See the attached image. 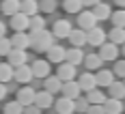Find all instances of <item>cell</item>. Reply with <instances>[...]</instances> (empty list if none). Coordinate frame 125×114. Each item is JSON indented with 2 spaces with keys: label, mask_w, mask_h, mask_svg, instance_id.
Wrapping results in <instances>:
<instances>
[{
  "label": "cell",
  "mask_w": 125,
  "mask_h": 114,
  "mask_svg": "<svg viewBox=\"0 0 125 114\" xmlns=\"http://www.w3.org/2000/svg\"><path fill=\"white\" fill-rule=\"evenodd\" d=\"M28 41H30V48L35 52H45L50 45H54V35L48 28H43L37 32H28Z\"/></svg>",
  "instance_id": "6da1fadb"
},
{
  "label": "cell",
  "mask_w": 125,
  "mask_h": 114,
  "mask_svg": "<svg viewBox=\"0 0 125 114\" xmlns=\"http://www.w3.org/2000/svg\"><path fill=\"white\" fill-rule=\"evenodd\" d=\"M99 58L104 63H114L116 58H119V45H114L110 41H106V43H101L99 45Z\"/></svg>",
  "instance_id": "7a4b0ae2"
},
{
  "label": "cell",
  "mask_w": 125,
  "mask_h": 114,
  "mask_svg": "<svg viewBox=\"0 0 125 114\" xmlns=\"http://www.w3.org/2000/svg\"><path fill=\"white\" fill-rule=\"evenodd\" d=\"M50 32L54 35V39H67L71 32V22L69 19H56Z\"/></svg>",
  "instance_id": "3957f363"
},
{
  "label": "cell",
  "mask_w": 125,
  "mask_h": 114,
  "mask_svg": "<svg viewBox=\"0 0 125 114\" xmlns=\"http://www.w3.org/2000/svg\"><path fill=\"white\" fill-rule=\"evenodd\" d=\"M32 105H37L39 110H50L52 105H54V95L48 93V90H37L35 93V103Z\"/></svg>",
  "instance_id": "277c9868"
},
{
  "label": "cell",
  "mask_w": 125,
  "mask_h": 114,
  "mask_svg": "<svg viewBox=\"0 0 125 114\" xmlns=\"http://www.w3.org/2000/svg\"><path fill=\"white\" fill-rule=\"evenodd\" d=\"M97 24H99V22L95 19V15L91 11H80L78 13V28H82L84 32H88L91 28H95Z\"/></svg>",
  "instance_id": "5b68a950"
},
{
  "label": "cell",
  "mask_w": 125,
  "mask_h": 114,
  "mask_svg": "<svg viewBox=\"0 0 125 114\" xmlns=\"http://www.w3.org/2000/svg\"><path fill=\"white\" fill-rule=\"evenodd\" d=\"M30 71H32V77L43 80V77L50 76V63H48V60H43V58L32 60V65H30Z\"/></svg>",
  "instance_id": "8992f818"
},
{
  "label": "cell",
  "mask_w": 125,
  "mask_h": 114,
  "mask_svg": "<svg viewBox=\"0 0 125 114\" xmlns=\"http://www.w3.org/2000/svg\"><path fill=\"white\" fill-rule=\"evenodd\" d=\"M75 76H78V69H75L73 65H69V63H61L58 65L56 77H58L61 82H71V80H75Z\"/></svg>",
  "instance_id": "52a82bcc"
},
{
  "label": "cell",
  "mask_w": 125,
  "mask_h": 114,
  "mask_svg": "<svg viewBox=\"0 0 125 114\" xmlns=\"http://www.w3.org/2000/svg\"><path fill=\"white\" fill-rule=\"evenodd\" d=\"M13 80L15 82H20V84H30L35 77H32V71H30V65L26 63L22 67H17V69H13Z\"/></svg>",
  "instance_id": "ba28073f"
},
{
  "label": "cell",
  "mask_w": 125,
  "mask_h": 114,
  "mask_svg": "<svg viewBox=\"0 0 125 114\" xmlns=\"http://www.w3.org/2000/svg\"><path fill=\"white\" fill-rule=\"evenodd\" d=\"M35 93H37L35 88H30V86H24V88L17 90V97H15V101L20 103L22 108H26V105H32V103H35Z\"/></svg>",
  "instance_id": "9c48e42d"
},
{
  "label": "cell",
  "mask_w": 125,
  "mask_h": 114,
  "mask_svg": "<svg viewBox=\"0 0 125 114\" xmlns=\"http://www.w3.org/2000/svg\"><path fill=\"white\" fill-rule=\"evenodd\" d=\"M45 54H48V63H56V65H61L65 63V45H50L48 50H45Z\"/></svg>",
  "instance_id": "30bf717a"
},
{
  "label": "cell",
  "mask_w": 125,
  "mask_h": 114,
  "mask_svg": "<svg viewBox=\"0 0 125 114\" xmlns=\"http://www.w3.org/2000/svg\"><path fill=\"white\" fill-rule=\"evenodd\" d=\"M7 58H9V65H11L13 69H17V67H22V65L28 63V54H26V50H13L7 54Z\"/></svg>",
  "instance_id": "8fae6325"
},
{
  "label": "cell",
  "mask_w": 125,
  "mask_h": 114,
  "mask_svg": "<svg viewBox=\"0 0 125 114\" xmlns=\"http://www.w3.org/2000/svg\"><path fill=\"white\" fill-rule=\"evenodd\" d=\"M86 43H88V45H93V48H99L101 43H106V32L101 30L99 26L91 28V30L86 32Z\"/></svg>",
  "instance_id": "7c38bea8"
},
{
  "label": "cell",
  "mask_w": 125,
  "mask_h": 114,
  "mask_svg": "<svg viewBox=\"0 0 125 114\" xmlns=\"http://www.w3.org/2000/svg\"><path fill=\"white\" fill-rule=\"evenodd\" d=\"M61 93H62V97H67V99H78V97L82 95V90H80V86H78L75 80H71V82H62Z\"/></svg>",
  "instance_id": "4fadbf2b"
},
{
  "label": "cell",
  "mask_w": 125,
  "mask_h": 114,
  "mask_svg": "<svg viewBox=\"0 0 125 114\" xmlns=\"http://www.w3.org/2000/svg\"><path fill=\"white\" fill-rule=\"evenodd\" d=\"M125 105H123V99H114V97H108L104 101V112L106 114H123Z\"/></svg>",
  "instance_id": "5bb4252c"
},
{
  "label": "cell",
  "mask_w": 125,
  "mask_h": 114,
  "mask_svg": "<svg viewBox=\"0 0 125 114\" xmlns=\"http://www.w3.org/2000/svg\"><path fill=\"white\" fill-rule=\"evenodd\" d=\"M67 39H69L71 48H84L86 45V32L82 28H71V32H69Z\"/></svg>",
  "instance_id": "9a60e30c"
},
{
  "label": "cell",
  "mask_w": 125,
  "mask_h": 114,
  "mask_svg": "<svg viewBox=\"0 0 125 114\" xmlns=\"http://www.w3.org/2000/svg\"><path fill=\"white\" fill-rule=\"evenodd\" d=\"M11 41L13 50H28L30 48V41H28V32H13V37L9 39Z\"/></svg>",
  "instance_id": "2e32d148"
},
{
  "label": "cell",
  "mask_w": 125,
  "mask_h": 114,
  "mask_svg": "<svg viewBox=\"0 0 125 114\" xmlns=\"http://www.w3.org/2000/svg\"><path fill=\"white\" fill-rule=\"evenodd\" d=\"M82 60H84V52H82V48H69V50H65V63L78 67Z\"/></svg>",
  "instance_id": "e0dca14e"
},
{
  "label": "cell",
  "mask_w": 125,
  "mask_h": 114,
  "mask_svg": "<svg viewBox=\"0 0 125 114\" xmlns=\"http://www.w3.org/2000/svg\"><path fill=\"white\" fill-rule=\"evenodd\" d=\"M112 82H114V73H112V71H108V69H97L95 84H97L99 88H108Z\"/></svg>",
  "instance_id": "ac0fdd59"
},
{
  "label": "cell",
  "mask_w": 125,
  "mask_h": 114,
  "mask_svg": "<svg viewBox=\"0 0 125 114\" xmlns=\"http://www.w3.org/2000/svg\"><path fill=\"white\" fill-rule=\"evenodd\" d=\"M75 82H78V86H80L82 93H88V90L97 88V84H95V76H93L91 71H84V73L80 76V80H75Z\"/></svg>",
  "instance_id": "d6986e66"
},
{
  "label": "cell",
  "mask_w": 125,
  "mask_h": 114,
  "mask_svg": "<svg viewBox=\"0 0 125 114\" xmlns=\"http://www.w3.org/2000/svg\"><path fill=\"white\" fill-rule=\"evenodd\" d=\"M11 28L15 32H26L28 30V15H24V13L11 15Z\"/></svg>",
  "instance_id": "ffe728a7"
},
{
  "label": "cell",
  "mask_w": 125,
  "mask_h": 114,
  "mask_svg": "<svg viewBox=\"0 0 125 114\" xmlns=\"http://www.w3.org/2000/svg\"><path fill=\"white\" fill-rule=\"evenodd\" d=\"M56 114H73V99H67V97H58L54 101Z\"/></svg>",
  "instance_id": "44dd1931"
},
{
  "label": "cell",
  "mask_w": 125,
  "mask_h": 114,
  "mask_svg": "<svg viewBox=\"0 0 125 114\" xmlns=\"http://www.w3.org/2000/svg\"><path fill=\"white\" fill-rule=\"evenodd\" d=\"M93 15H95V19L97 22H104V19H108L110 17V13H112V9H110V4H106V2H97L95 7H93Z\"/></svg>",
  "instance_id": "7402d4cb"
},
{
  "label": "cell",
  "mask_w": 125,
  "mask_h": 114,
  "mask_svg": "<svg viewBox=\"0 0 125 114\" xmlns=\"http://www.w3.org/2000/svg\"><path fill=\"white\" fill-rule=\"evenodd\" d=\"M84 99H86L88 105H104V101L108 99V95H104L99 88H93V90H88V93H86Z\"/></svg>",
  "instance_id": "603a6c76"
},
{
  "label": "cell",
  "mask_w": 125,
  "mask_h": 114,
  "mask_svg": "<svg viewBox=\"0 0 125 114\" xmlns=\"http://www.w3.org/2000/svg\"><path fill=\"white\" fill-rule=\"evenodd\" d=\"M84 67H86L88 71H97L104 67V60L99 58V54H84Z\"/></svg>",
  "instance_id": "cb8c5ba5"
},
{
  "label": "cell",
  "mask_w": 125,
  "mask_h": 114,
  "mask_svg": "<svg viewBox=\"0 0 125 114\" xmlns=\"http://www.w3.org/2000/svg\"><path fill=\"white\" fill-rule=\"evenodd\" d=\"M20 13H24L28 17L39 13V2L37 0H20Z\"/></svg>",
  "instance_id": "d4e9b609"
},
{
  "label": "cell",
  "mask_w": 125,
  "mask_h": 114,
  "mask_svg": "<svg viewBox=\"0 0 125 114\" xmlns=\"http://www.w3.org/2000/svg\"><path fill=\"white\" fill-rule=\"evenodd\" d=\"M61 86H62V82H61L56 76H48V77H43V90H48V93H52V95L61 93Z\"/></svg>",
  "instance_id": "484cf974"
},
{
  "label": "cell",
  "mask_w": 125,
  "mask_h": 114,
  "mask_svg": "<svg viewBox=\"0 0 125 114\" xmlns=\"http://www.w3.org/2000/svg\"><path fill=\"white\" fill-rule=\"evenodd\" d=\"M108 97H114V99H123L125 97V84H123V80H114L112 84L108 86Z\"/></svg>",
  "instance_id": "4316f807"
},
{
  "label": "cell",
  "mask_w": 125,
  "mask_h": 114,
  "mask_svg": "<svg viewBox=\"0 0 125 114\" xmlns=\"http://www.w3.org/2000/svg\"><path fill=\"white\" fill-rule=\"evenodd\" d=\"M43 28H45V17H43L41 13L28 17V30H30V32H37V30H43Z\"/></svg>",
  "instance_id": "83f0119b"
},
{
  "label": "cell",
  "mask_w": 125,
  "mask_h": 114,
  "mask_svg": "<svg viewBox=\"0 0 125 114\" xmlns=\"http://www.w3.org/2000/svg\"><path fill=\"white\" fill-rule=\"evenodd\" d=\"M106 39H110V43H114V45H123L125 43V28H112L106 35Z\"/></svg>",
  "instance_id": "f1b7e54d"
},
{
  "label": "cell",
  "mask_w": 125,
  "mask_h": 114,
  "mask_svg": "<svg viewBox=\"0 0 125 114\" xmlns=\"http://www.w3.org/2000/svg\"><path fill=\"white\" fill-rule=\"evenodd\" d=\"M2 13L9 17L20 13V0H2Z\"/></svg>",
  "instance_id": "f546056e"
},
{
  "label": "cell",
  "mask_w": 125,
  "mask_h": 114,
  "mask_svg": "<svg viewBox=\"0 0 125 114\" xmlns=\"http://www.w3.org/2000/svg\"><path fill=\"white\" fill-rule=\"evenodd\" d=\"M0 82L2 84L13 82V67L9 63H0Z\"/></svg>",
  "instance_id": "4dcf8cb0"
},
{
  "label": "cell",
  "mask_w": 125,
  "mask_h": 114,
  "mask_svg": "<svg viewBox=\"0 0 125 114\" xmlns=\"http://www.w3.org/2000/svg\"><path fill=\"white\" fill-rule=\"evenodd\" d=\"M62 9L67 13H80L84 7H82V0H62Z\"/></svg>",
  "instance_id": "1f68e13d"
},
{
  "label": "cell",
  "mask_w": 125,
  "mask_h": 114,
  "mask_svg": "<svg viewBox=\"0 0 125 114\" xmlns=\"http://www.w3.org/2000/svg\"><path fill=\"white\" fill-rule=\"evenodd\" d=\"M108 19H112L114 28H125V11H123V9H119V11H112Z\"/></svg>",
  "instance_id": "d6a6232c"
},
{
  "label": "cell",
  "mask_w": 125,
  "mask_h": 114,
  "mask_svg": "<svg viewBox=\"0 0 125 114\" xmlns=\"http://www.w3.org/2000/svg\"><path fill=\"white\" fill-rule=\"evenodd\" d=\"M39 2V13H54L58 7V0H37Z\"/></svg>",
  "instance_id": "836d02e7"
},
{
  "label": "cell",
  "mask_w": 125,
  "mask_h": 114,
  "mask_svg": "<svg viewBox=\"0 0 125 114\" xmlns=\"http://www.w3.org/2000/svg\"><path fill=\"white\" fill-rule=\"evenodd\" d=\"M88 110V103L84 97H78V99H73V114H84Z\"/></svg>",
  "instance_id": "e575fe53"
},
{
  "label": "cell",
  "mask_w": 125,
  "mask_h": 114,
  "mask_svg": "<svg viewBox=\"0 0 125 114\" xmlns=\"http://www.w3.org/2000/svg\"><path fill=\"white\" fill-rule=\"evenodd\" d=\"M22 112H24V108H22L17 101H9L7 105H4V114H22Z\"/></svg>",
  "instance_id": "d590c367"
},
{
  "label": "cell",
  "mask_w": 125,
  "mask_h": 114,
  "mask_svg": "<svg viewBox=\"0 0 125 114\" xmlns=\"http://www.w3.org/2000/svg\"><path fill=\"white\" fill-rule=\"evenodd\" d=\"M114 76H119V80H123V76H125V63L123 60H114V71H112Z\"/></svg>",
  "instance_id": "8d00e7d4"
},
{
  "label": "cell",
  "mask_w": 125,
  "mask_h": 114,
  "mask_svg": "<svg viewBox=\"0 0 125 114\" xmlns=\"http://www.w3.org/2000/svg\"><path fill=\"white\" fill-rule=\"evenodd\" d=\"M9 52H11V41L7 37H2L0 39V56H7Z\"/></svg>",
  "instance_id": "74e56055"
},
{
  "label": "cell",
  "mask_w": 125,
  "mask_h": 114,
  "mask_svg": "<svg viewBox=\"0 0 125 114\" xmlns=\"http://www.w3.org/2000/svg\"><path fill=\"white\" fill-rule=\"evenodd\" d=\"M84 114H106V112H104V105H88Z\"/></svg>",
  "instance_id": "f35d334b"
},
{
  "label": "cell",
  "mask_w": 125,
  "mask_h": 114,
  "mask_svg": "<svg viewBox=\"0 0 125 114\" xmlns=\"http://www.w3.org/2000/svg\"><path fill=\"white\" fill-rule=\"evenodd\" d=\"M41 112H43V110H39L37 105H26L22 114H41Z\"/></svg>",
  "instance_id": "ab89813d"
},
{
  "label": "cell",
  "mask_w": 125,
  "mask_h": 114,
  "mask_svg": "<svg viewBox=\"0 0 125 114\" xmlns=\"http://www.w3.org/2000/svg\"><path fill=\"white\" fill-rule=\"evenodd\" d=\"M7 93H9V88H7V84H2V82H0V101H2V99L7 97Z\"/></svg>",
  "instance_id": "60d3db41"
},
{
  "label": "cell",
  "mask_w": 125,
  "mask_h": 114,
  "mask_svg": "<svg viewBox=\"0 0 125 114\" xmlns=\"http://www.w3.org/2000/svg\"><path fill=\"white\" fill-rule=\"evenodd\" d=\"M97 2H101V0H82V7H95Z\"/></svg>",
  "instance_id": "b9f144b4"
},
{
  "label": "cell",
  "mask_w": 125,
  "mask_h": 114,
  "mask_svg": "<svg viewBox=\"0 0 125 114\" xmlns=\"http://www.w3.org/2000/svg\"><path fill=\"white\" fill-rule=\"evenodd\" d=\"M4 35H7V24H4V22L0 19V39L4 37Z\"/></svg>",
  "instance_id": "7bdbcfd3"
},
{
  "label": "cell",
  "mask_w": 125,
  "mask_h": 114,
  "mask_svg": "<svg viewBox=\"0 0 125 114\" xmlns=\"http://www.w3.org/2000/svg\"><path fill=\"white\" fill-rule=\"evenodd\" d=\"M114 2H116V7H119V9H123V4H125V0H114Z\"/></svg>",
  "instance_id": "ee69618b"
}]
</instances>
